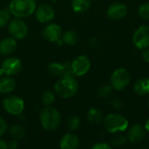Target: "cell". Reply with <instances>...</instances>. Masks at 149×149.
I'll return each instance as SVG.
<instances>
[{"label":"cell","instance_id":"1","mask_svg":"<svg viewBox=\"0 0 149 149\" xmlns=\"http://www.w3.org/2000/svg\"><path fill=\"white\" fill-rule=\"evenodd\" d=\"M79 90V84L73 76L62 77L54 86L55 93L64 99L73 97Z\"/></svg>","mask_w":149,"mask_h":149},{"label":"cell","instance_id":"2","mask_svg":"<svg viewBox=\"0 0 149 149\" xmlns=\"http://www.w3.org/2000/svg\"><path fill=\"white\" fill-rule=\"evenodd\" d=\"M36 10L35 0H11L9 10L16 17H26L34 13Z\"/></svg>","mask_w":149,"mask_h":149},{"label":"cell","instance_id":"3","mask_svg":"<svg viewBox=\"0 0 149 149\" xmlns=\"http://www.w3.org/2000/svg\"><path fill=\"white\" fill-rule=\"evenodd\" d=\"M40 121L44 129L46 131H54L60 125L61 116L56 108L51 107L49 106L41 111Z\"/></svg>","mask_w":149,"mask_h":149},{"label":"cell","instance_id":"4","mask_svg":"<svg viewBox=\"0 0 149 149\" xmlns=\"http://www.w3.org/2000/svg\"><path fill=\"white\" fill-rule=\"evenodd\" d=\"M104 126L107 132L111 134L122 133L128 127V120L120 114L111 113L105 118Z\"/></svg>","mask_w":149,"mask_h":149},{"label":"cell","instance_id":"5","mask_svg":"<svg viewBox=\"0 0 149 149\" xmlns=\"http://www.w3.org/2000/svg\"><path fill=\"white\" fill-rule=\"evenodd\" d=\"M130 83V75L124 68L116 69L111 76V86L117 91L125 89Z\"/></svg>","mask_w":149,"mask_h":149},{"label":"cell","instance_id":"6","mask_svg":"<svg viewBox=\"0 0 149 149\" xmlns=\"http://www.w3.org/2000/svg\"><path fill=\"white\" fill-rule=\"evenodd\" d=\"M3 107L11 115H20L24 109V102L21 98L11 95L3 100Z\"/></svg>","mask_w":149,"mask_h":149},{"label":"cell","instance_id":"7","mask_svg":"<svg viewBox=\"0 0 149 149\" xmlns=\"http://www.w3.org/2000/svg\"><path fill=\"white\" fill-rule=\"evenodd\" d=\"M22 69V63L17 58H7L1 65L0 76H12L17 74Z\"/></svg>","mask_w":149,"mask_h":149},{"label":"cell","instance_id":"8","mask_svg":"<svg viewBox=\"0 0 149 149\" xmlns=\"http://www.w3.org/2000/svg\"><path fill=\"white\" fill-rule=\"evenodd\" d=\"M9 33L15 39H23L28 34V26L20 17L11 20L8 25Z\"/></svg>","mask_w":149,"mask_h":149},{"label":"cell","instance_id":"9","mask_svg":"<svg viewBox=\"0 0 149 149\" xmlns=\"http://www.w3.org/2000/svg\"><path fill=\"white\" fill-rule=\"evenodd\" d=\"M133 43L140 50H145L149 47V26H140L133 35Z\"/></svg>","mask_w":149,"mask_h":149},{"label":"cell","instance_id":"10","mask_svg":"<svg viewBox=\"0 0 149 149\" xmlns=\"http://www.w3.org/2000/svg\"><path fill=\"white\" fill-rule=\"evenodd\" d=\"M71 67H72L73 76L80 77V76L85 75L89 71L91 67V63H90L89 58L86 56L81 55L76 58L71 63Z\"/></svg>","mask_w":149,"mask_h":149},{"label":"cell","instance_id":"11","mask_svg":"<svg viewBox=\"0 0 149 149\" xmlns=\"http://www.w3.org/2000/svg\"><path fill=\"white\" fill-rule=\"evenodd\" d=\"M48 71L50 74L57 77H65V76H73L71 64L70 63H52L49 65Z\"/></svg>","mask_w":149,"mask_h":149},{"label":"cell","instance_id":"12","mask_svg":"<svg viewBox=\"0 0 149 149\" xmlns=\"http://www.w3.org/2000/svg\"><path fill=\"white\" fill-rule=\"evenodd\" d=\"M55 12L53 8L47 3L39 5L36 9V17L40 23H48L52 21L54 17Z\"/></svg>","mask_w":149,"mask_h":149},{"label":"cell","instance_id":"13","mask_svg":"<svg viewBox=\"0 0 149 149\" xmlns=\"http://www.w3.org/2000/svg\"><path fill=\"white\" fill-rule=\"evenodd\" d=\"M44 38L50 42H58L61 41L62 36V29L58 24H50L46 25L43 30Z\"/></svg>","mask_w":149,"mask_h":149},{"label":"cell","instance_id":"14","mask_svg":"<svg viewBox=\"0 0 149 149\" xmlns=\"http://www.w3.org/2000/svg\"><path fill=\"white\" fill-rule=\"evenodd\" d=\"M127 14V8L125 4L120 3H114L107 10V16L113 20H119L126 17Z\"/></svg>","mask_w":149,"mask_h":149},{"label":"cell","instance_id":"15","mask_svg":"<svg viewBox=\"0 0 149 149\" xmlns=\"http://www.w3.org/2000/svg\"><path fill=\"white\" fill-rule=\"evenodd\" d=\"M145 130L146 129L142 125L135 124V125L132 126L131 128L129 129V132L127 134V139L132 143H138L141 141H142L143 138L145 137V134H146Z\"/></svg>","mask_w":149,"mask_h":149},{"label":"cell","instance_id":"16","mask_svg":"<svg viewBox=\"0 0 149 149\" xmlns=\"http://www.w3.org/2000/svg\"><path fill=\"white\" fill-rule=\"evenodd\" d=\"M62 149H77L79 147V139L74 134H66L60 141Z\"/></svg>","mask_w":149,"mask_h":149},{"label":"cell","instance_id":"17","mask_svg":"<svg viewBox=\"0 0 149 149\" xmlns=\"http://www.w3.org/2000/svg\"><path fill=\"white\" fill-rule=\"evenodd\" d=\"M17 42L14 38H4L0 41V54L6 56L15 52Z\"/></svg>","mask_w":149,"mask_h":149},{"label":"cell","instance_id":"18","mask_svg":"<svg viewBox=\"0 0 149 149\" xmlns=\"http://www.w3.org/2000/svg\"><path fill=\"white\" fill-rule=\"evenodd\" d=\"M16 88L15 80L10 76H3L0 78V93H10Z\"/></svg>","mask_w":149,"mask_h":149},{"label":"cell","instance_id":"19","mask_svg":"<svg viewBox=\"0 0 149 149\" xmlns=\"http://www.w3.org/2000/svg\"><path fill=\"white\" fill-rule=\"evenodd\" d=\"M134 90L136 94L140 96H145L149 93V78L140 79L134 86Z\"/></svg>","mask_w":149,"mask_h":149},{"label":"cell","instance_id":"20","mask_svg":"<svg viewBox=\"0 0 149 149\" xmlns=\"http://www.w3.org/2000/svg\"><path fill=\"white\" fill-rule=\"evenodd\" d=\"M93 0H72V7L77 13H81L88 10Z\"/></svg>","mask_w":149,"mask_h":149},{"label":"cell","instance_id":"21","mask_svg":"<svg viewBox=\"0 0 149 149\" xmlns=\"http://www.w3.org/2000/svg\"><path fill=\"white\" fill-rule=\"evenodd\" d=\"M87 118L88 120L93 123V124H100L102 122L103 120V115L102 113L97 109V108H91L89 109L88 113H87Z\"/></svg>","mask_w":149,"mask_h":149},{"label":"cell","instance_id":"22","mask_svg":"<svg viewBox=\"0 0 149 149\" xmlns=\"http://www.w3.org/2000/svg\"><path fill=\"white\" fill-rule=\"evenodd\" d=\"M79 37L78 34L74 31H67L64 33L62 37V42L68 45H73L78 42Z\"/></svg>","mask_w":149,"mask_h":149},{"label":"cell","instance_id":"23","mask_svg":"<svg viewBox=\"0 0 149 149\" xmlns=\"http://www.w3.org/2000/svg\"><path fill=\"white\" fill-rule=\"evenodd\" d=\"M10 136L15 139V140H21L24 137L25 135V131L23 128V127L19 126V125H14L10 128L9 131Z\"/></svg>","mask_w":149,"mask_h":149},{"label":"cell","instance_id":"24","mask_svg":"<svg viewBox=\"0 0 149 149\" xmlns=\"http://www.w3.org/2000/svg\"><path fill=\"white\" fill-rule=\"evenodd\" d=\"M113 86H109V85H104L102 86H100L97 92V95L99 98H101V99H106V98H108L112 93H113Z\"/></svg>","mask_w":149,"mask_h":149},{"label":"cell","instance_id":"25","mask_svg":"<svg viewBox=\"0 0 149 149\" xmlns=\"http://www.w3.org/2000/svg\"><path fill=\"white\" fill-rule=\"evenodd\" d=\"M41 100L45 106L49 107L54 102L55 94L52 91H45V92H44V93L41 96Z\"/></svg>","mask_w":149,"mask_h":149},{"label":"cell","instance_id":"26","mask_svg":"<svg viewBox=\"0 0 149 149\" xmlns=\"http://www.w3.org/2000/svg\"><path fill=\"white\" fill-rule=\"evenodd\" d=\"M80 126V119L76 116V115H73V116H71L67 121V127L70 130L72 131H76L79 129Z\"/></svg>","mask_w":149,"mask_h":149},{"label":"cell","instance_id":"27","mask_svg":"<svg viewBox=\"0 0 149 149\" xmlns=\"http://www.w3.org/2000/svg\"><path fill=\"white\" fill-rule=\"evenodd\" d=\"M127 141V138L126 136H124V135H122V134H120L116 133L115 135H113V136L112 137V139H111V143H112V145H113V146L119 147V146H122V145L126 144Z\"/></svg>","mask_w":149,"mask_h":149},{"label":"cell","instance_id":"28","mask_svg":"<svg viewBox=\"0 0 149 149\" xmlns=\"http://www.w3.org/2000/svg\"><path fill=\"white\" fill-rule=\"evenodd\" d=\"M10 17V10H8L6 9L0 10V28L5 26L9 23Z\"/></svg>","mask_w":149,"mask_h":149},{"label":"cell","instance_id":"29","mask_svg":"<svg viewBox=\"0 0 149 149\" xmlns=\"http://www.w3.org/2000/svg\"><path fill=\"white\" fill-rule=\"evenodd\" d=\"M139 15L143 19L149 20V3H145L139 7Z\"/></svg>","mask_w":149,"mask_h":149},{"label":"cell","instance_id":"30","mask_svg":"<svg viewBox=\"0 0 149 149\" xmlns=\"http://www.w3.org/2000/svg\"><path fill=\"white\" fill-rule=\"evenodd\" d=\"M111 106H112L113 108L120 110V109L123 108V102L120 99H113L111 101Z\"/></svg>","mask_w":149,"mask_h":149},{"label":"cell","instance_id":"31","mask_svg":"<svg viewBox=\"0 0 149 149\" xmlns=\"http://www.w3.org/2000/svg\"><path fill=\"white\" fill-rule=\"evenodd\" d=\"M112 147L106 142H100L93 146V149H111Z\"/></svg>","mask_w":149,"mask_h":149},{"label":"cell","instance_id":"32","mask_svg":"<svg viewBox=\"0 0 149 149\" xmlns=\"http://www.w3.org/2000/svg\"><path fill=\"white\" fill-rule=\"evenodd\" d=\"M6 130H7V124L4 121V120L0 116V137L4 134Z\"/></svg>","mask_w":149,"mask_h":149},{"label":"cell","instance_id":"33","mask_svg":"<svg viewBox=\"0 0 149 149\" xmlns=\"http://www.w3.org/2000/svg\"><path fill=\"white\" fill-rule=\"evenodd\" d=\"M7 147L10 149L17 148V147H18L17 141H9V143L7 144Z\"/></svg>","mask_w":149,"mask_h":149},{"label":"cell","instance_id":"34","mask_svg":"<svg viewBox=\"0 0 149 149\" xmlns=\"http://www.w3.org/2000/svg\"><path fill=\"white\" fill-rule=\"evenodd\" d=\"M142 58H143V59H144L147 63H149V50H146V51L142 53Z\"/></svg>","mask_w":149,"mask_h":149},{"label":"cell","instance_id":"35","mask_svg":"<svg viewBox=\"0 0 149 149\" xmlns=\"http://www.w3.org/2000/svg\"><path fill=\"white\" fill-rule=\"evenodd\" d=\"M7 148H8L7 147V143L3 140L0 139V149H5Z\"/></svg>","mask_w":149,"mask_h":149},{"label":"cell","instance_id":"36","mask_svg":"<svg viewBox=\"0 0 149 149\" xmlns=\"http://www.w3.org/2000/svg\"><path fill=\"white\" fill-rule=\"evenodd\" d=\"M145 129L149 133V119L147 120V122L145 124Z\"/></svg>","mask_w":149,"mask_h":149},{"label":"cell","instance_id":"37","mask_svg":"<svg viewBox=\"0 0 149 149\" xmlns=\"http://www.w3.org/2000/svg\"><path fill=\"white\" fill-rule=\"evenodd\" d=\"M148 108H149V100H148Z\"/></svg>","mask_w":149,"mask_h":149}]
</instances>
